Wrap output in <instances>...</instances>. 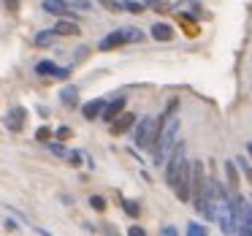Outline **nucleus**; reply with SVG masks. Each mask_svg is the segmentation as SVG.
Here are the masks:
<instances>
[{
    "label": "nucleus",
    "mask_w": 252,
    "mask_h": 236,
    "mask_svg": "<svg viewBox=\"0 0 252 236\" xmlns=\"http://www.w3.org/2000/svg\"><path fill=\"white\" fill-rule=\"evenodd\" d=\"M179 133H182V120L179 117H171L165 125H160V133L158 138H155V147H152V163L155 166H163L165 158L171 155V149H174V144L179 141Z\"/></svg>",
    "instance_id": "obj_1"
},
{
    "label": "nucleus",
    "mask_w": 252,
    "mask_h": 236,
    "mask_svg": "<svg viewBox=\"0 0 252 236\" xmlns=\"http://www.w3.org/2000/svg\"><path fill=\"white\" fill-rule=\"evenodd\" d=\"M141 41H144V30H138V28H117V30H111L109 35H103V38L98 41V49L100 52H111V49H117V46L141 44Z\"/></svg>",
    "instance_id": "obj_2"
},
{
    "label": "nucleus",
    "mask_w": 252,
    "mask_h": 236,
    "mask_svg": "<svg viewBox=\"0 0 252 236\" xmlns=\"http://www.w3.org/2000/svg\"><path fill=\"white\" fill-rule=\"evenodd\" d=\"M158 133H160L158 117H141V120H136V133H133V141H136L138 149H144V152H152Z\"/></svg>",
    "instance_id": "obj_3"
},
{
    "label": "nucleus",
    "mask_w": 252,
    "mask_h": 236,
    "mask_svg": "<svg viewBox=\"0 0 252 236\" xmlns=\"http://www.w3.org/2000/svg\"><path fill=\"white\" fill-rule=\"evenodd\" d=\"M185 163H187V149H185V141H176L174 144V149H171V155L165 158V163H163V169H165V185L168 187H174V182H176V176H179V171L185 169Z\"/></svg>",
    "instance_id": "obj_4"
},
{
    "label": "nucleus",
    "mask_w": 252,
    "mask_h": 236,
    "mask_svg": "<svg viewBox=\"0 0 252 236\" xmlns=\"http://www.w3.org/2000/svg\"><path fill=\"white\" fill-rule=\"evenodd\" d=\"M203 193H206V169L201 160H192V179H190V203L195 209H201Z\"/></svg>",
    "instance_id": "obj_5"
},
{
    "label": "nucleus",
    "mask_w": 252,
    "mask_h": 236,
    "mask_svg": "<svg viewBox=\"0 0 252 236\" xmlns=\"http://www.w3.org/2000/svg\"><path fill=\"white\" fill-rule=\"evenodd\" d=\"M190 179H192V163L187 160L185 169L179 171V176H176L174 187H171V190L176 193V198H179L182 203H190Z\"/></svg>",
    "instance_id": "obj_6"
},
{
    "label": "nucleus",
    "mask_w": 252,
    "mask_h": 236,
    "mask_svg": "<svg viewBox=\"0 0 252 236\" xmlns=\"http://www.w3.org/2000/svg\"><path fill=\"white\" fill-rule=\"evenodd\" d=\"M41 8L57 19H76V8H71L65 0H41Z\"/></svg>",
    "instance_id": "obj_7"
},
{
    "label": "nucleus",
    "mask_w": 252,
    "mask_h": 236,
    "mask_svg": "<svg viewBox=\"0 0 252 236\" xmlns=\"http://www.w3.org/2000/svg\"><path fill=\"white\" fill-rule=\"evenodd\" d=\"M35 73L38 76H52V79H68L71 76V68H63L52 60H41V63H35Z\"/></svg>",
    "instance_id": "obj_8"
},
{
    "label": "nucleus",
    "mask_w": 252,
    "mask_h": 236,
    "mask_svg": "<svg viewBox=\"0 0 252 236\" xmlns=\"http://www.w3.org/2000/svg\"><path fill=\"white\" fill-rule=\"evenodd\" d=\"M125 103H127L125 95H114L111 101H106V109H103V114H100V120H103V122H114L117 117L125 111Z\"/></svg>",
    "instance_id": "obj_9"
},
{
    "label": "nucleus",
    "mask_w": 252,
    "mask_h": 236,
    "mask_svg": "<svg viewBox=\"0 0 252 236\" xmlns=\"http://www.w3.org/2000/svg\"><path fill=\"white\" fill-rule=\"evenodd\" d=\"M25 120H28V109H25V106H14L6 114V128L11 133H19L25 128Z\"/></svg>",
    "instance_id": "obj_10"
},
{
    "label": "nucleus",
    "mask_w": 252,
    "mask_h": 236,
    "mask_svg": "<svg viewBox=\"0 0 252 236\" xmlns=\"http://www.w3.org/2000/svg\"><path fill=\"white\" fill-rule=\"evenodd\" d=\"M103 109H106V98H93V101H87V103L82 106V117L84 120H98L100 114H103Z\"/></svg>",
    "instance_id": "obj_11"
},
{
    "label": "nucleus",
    "mask_w": 252,
    "mask_h": 236,
    "mask_svg": "<svg viewBox=\"0 0 252 236\" xmlns=\"http://www.w3.org/2000/svg\"><path fill=\"white\" fill-rule=\"evenodd\" d=\"M109 125H111V133H114V136H120V133L130 131V128L136 125V114H130V111H122V114L117 117L114 122H109Z\"/></svg>",
    "instance_id": "obj_12"
},
{
    "label": "nucleus",
    "mask_w": 252,
    "mask_h": 236,
    "mask_svg": "<svg viewBox=\"0 0 252 236\" xmlns=\"http://www.w3.org/2000/svg\"><path fill=\"white\" fill-rule=\"evenodd\" d=\"M225 179H228V193L230 196L239 193V163H236V158L225 163Z\"/></svg>",
    "instance_id": "obj_13"
},
{
    "label": "nucleus",
    "mask_w": 252,
    "mask_h": 236,
    "mask_svg": "<svg viewBox=\"0 0 252 236\" xmlns=\"http://www.w3.org/2000/svg\"><path fill=\"white\" fill-rule=\"evenodd\" d=\"M55 33H57V35H79L82 30H79V22H76V19H57Z\"/></svg>",
    "instance_id": "obj_14"
},
{
    "label": "nucleus",
    "mask_w": 252,
    "mask_h": 236,
    "mask_svg": "<svg viewBox=\"0 0 252 236\" xmlns=\"http://www.w3.org/2000/svg\"><path fill=\"white\" fill-rule=\"evenodd\" d=\"M60 101L68 106V109H73V106H79V87H73V84H68V87L60 90Z\"/></svg>",
    "instance_id": "obj_15"
},
{
    "label": "nucleus",
    "mask_w": 252,
    "mask_h": 236,
    "mask_svg": "<svg viewBox=\"0 0 252 236\" xmlns=\"http://www.w3.org/2000/svg\"><path fill=\"white\" fill-rule=\"evenodd\" d=\"M152 38L155 41H171V38H174V28H171V25H165V22H158L152 28Z\"/></svg>",
    "instance_id": "obj_16"
},
{
    "label": "nucleus",
    "mask_w": 252,
    "mask_h": 236,
    "mask_svg": "<svg viewBox=\"0 0 252 236\" xmlns=\"http://www.w3.org/2000/svg\"><path fill=\"white\" fill-rule=\"evenodd\" d=\"M55 38H60V35L55 33V28H49V30H41V33H35L33 44H35V46H52V44H55Z\"/></svg>",
    "instance_id": "obj_17"
},
{
    "label": "nucleus",
    "mask_w": 252,
    "mask_h": 236,
    "mask_svg": "<svg viewBox=\"0 0 252 236\" xmlns=\"http://www.w3.org/2000/svg\"><path fill=\"white\" fill-rule=\"evenodd\" d=\"M144 6H147L149 11H158V14H168L171 11V3H165V0H144Z\"/></svg>",
    "instance_id": "obj_18"
},
{
    "label": "nucleus",
    "mask_w": 252,
    "mask_h": 236,
    "mask_svg": "<svg viewBox=\"0 0 252 236\" xmlns=\"http://www.w3.org/2000/svg\"><path fill=\"white\" fill-rule=\"evenodd\" d=\"M122 11H127V14H144V11H147V6H144V3H138V0H122Z\"/></svg>",
    "instance_id": "obj_19"
},
{
    "label": "nucleus",
    "mask_w": 252,
    "mask_h": 236,
    "mask_svg": "<svg viewBox=\"0 0 252 236\" xmlns=\"http://www.w3.org/2000/svg\"><path fill=\"white\" fill-rule=\"evenodd\" d=\"M236 163H239V171H241V174L247 176V182H250V185H252V163H250V160L244 158V155H239V158H236Z\"/></svg>",
    "instance_id": "obj_20"
},
{
    "label": "nucleus",
    "mask_w": 252,
    "mask_h": 236,
    "mask_svg": "<svg viewBox=\"0 0 252 236\" xmlns=\"http://www.w3.org/2000/svg\"><path fill=\"white\" fill-rule=\"evenodd\" d=\"M122 209H125L130 217H138V214H141V206H138L136 201H130V198H122Z\"/></svg>",
    "instance_id": "obj_21"
},
{
    "label": "nucleus",
    "mask_w": 252,
    "mask_h": 236,
    "mask_svg": "<svg viewBox=\"0 0 252 236\" xmlns=\"http://www.w3.org/2000/svg\"><path fill=\"white\" fill-rule=\"evenodd\" d=\"M98 3L106 8V11H111V14H120L122 11V0H98Z\"/></svg>",
    "instance_id": "obj_22"
},
{
    "label": "nucleus",
    "mask_w": 252,
    "mask_h": 236,
    "mask_svg": "<svg viewBox=\"0 0 252 236\" xmlns=\"http://www.w3.org/2000/svg\"><path fill=\"white\" fill-rule=\"evenodd\" d=\"M49 138H52V128H49V125H41L38 131H35V141L49 144Z\"/></svg>",
    "instance_id": "obj_23"
},
{
    "label": "nucleus",
    "mask_w": 252,
    "mask_h": 236,
    "mask_svg": "<svg viewBox=\"0 0 252 236\" xmlns=\"http://www.w3.org/2000/svg\"><path fill=\"white\" fill-rule=\"evenodd\" d=\"M71 8H76V11H90L93 8V0H65Z\"/></svg>",
    "instance_id": "obj_24"
},
{
    "label": "nucleus",
    "mask_w": 252,
    "mask_h": 236,
    "mask_svg": "<svg viewBox=\"0 0 252 236\" xmlns=\"http://www.w3.org/2000/svg\"><path fill=\"white\" fill-rule=\"evenodd\" d=\"M187 236H206V228L201 223H187Z\"/></svg>",
    "instance_id": "obj_25"
},
{
    "label": "nucleus",
    "mask_w": 252,
    "mask_h": 236,
    "mask_svg": "<svg viewBox=\"0 0 252 236\" xmlns=\"http://www.w3.org/2000/svg\"><path fill=\"white\" fill-rule=\"evenodd\" d=\"M90 206H93L95 212H103V209H106V201H103L100 196H93V198H90Z\"/></svg>",
    "instance_id": "obj_26"
},
{
    "label": "nucleus",
    "mask_w": 252,
    "mask_h": 236,
    "mask_svg": "<svg viewBox=\"0 0 252 236\" xmlns=\"http://www.w3.org/2000/svg\"><path fill=\"white\" fill-rule=\"evenodd\" d=\"M55 136H57V141H68V138H71V128H68V125L57 128V133H55Z\"/></svg>",
    "instance_id": "obj_27"
},
{
    "label": "nucleus",
    "mask_w": 252,
    "mask_h": 236,
    "mask_svg": "<svg viewBox=\"0 0 252 236\" xmlns=\"http://www.w3.org/2000/svg\"><path fill=\"white\" fill-rule=\"evenodd\" d=\"M49 149H52L55 155H60V158H68V149L63 147V144H49Z\"/></svg>",
    "instance_id": "obj_28"
},
{
    "label": "nucleus",
    "mask_w": 252,
    "mask_h": 236,
    "mask_svg": "<svg viewBox=\"0 0 252 236\" xmlns=\"http://www.w3.org/2000/svg\"><path fill=\"white\" fill-rule=\"evenodd\" d=\"M68 163H71V166H82V152H68Z\"/></svg>",
    "instance_id": "obj_29"
},
{
    "label": "nucleus",
    "mask_w": 252,
    "mask_h": 236,
    "mask_svg": "<svg viewBox=\"0 0 252 236\" xmlns=\"http://www.w3.org/2000/svg\"><path fill=\"white\" fill-rule=\"evenodd\" d=\"M179 234V231L174 228V225H163V228H160V236H176Z\"/></svg>",
    "instance_id": "obj_30"
},
{
    "label": "nucleus",
    "mask_w": 252,
    "mask_h": 236,
    "mask_svg": "<svg viewBox=\"0 0 252 236\" xmlns=\"http://www.w3.org/2000/svg\"><path fill=\"white\" fill-rule=\"evenodd\" d=\"M3 6H6L8 11H19V0H3Z\"/></svg>",
    "instance_id": "obj_31"
},
{
    "label": "nucleus",
    "mask_w": 252,
    "mask_h": 236,
    "mask_svg": "<svg viewBox=\"0 0 252 236\" xmlns=\"http://www.w3.org/2000/svg\"><path fill=\"white\" fill-rule=\"evenodd\" d=\"M127 234H130V236H147V231H144L141 225H133V228L127 231Z\"/></svg>",
    "instance_id": "obj_32"
},
{
    "label": "nucleus",
    "mask_w": 252,
    "mask_h": 236,
    "mask_svg": "<svg viewBox=\"0 0 252 236\" xmlns=\"http://www.w3.org/2000/svg\"><path fill=\"white\" fill-rule=\"evenodd\" d=\"M187 8H190L195 17H203V11H201V6H198V3H187Z\"/></svg>",
    "instance_id": "obj_33"
},
{
    "label": "nucleus",
    "mask_w": 252,
    "mask_h": 236,
    "mask_svg": "<svg viewBox=\"0 0 252 236\" xmlns=\"http://www.w3.org/2000/svg\"><path fill=\"white\" fill-rule=\"evenodd\" d=\"M6 231H19L17 220H6Z\"/></svg>",
    "instance_id": "obj_34"
},
{
    "label": "nucleus",
    "mask_w": 252,
    "mask_h": 236,
    "mask_svg": "<svg viewBox=\"0 0 252 236\" xmlns=\"http://www.w3.org/2000/svg\"><path fill=\"white\" fill-rule=\"evenodd\" d=\"M247 155H250V158H252V141L247 144Z\"/></svg>",
    "instance_id": "obj_35"
}]
</instances>
